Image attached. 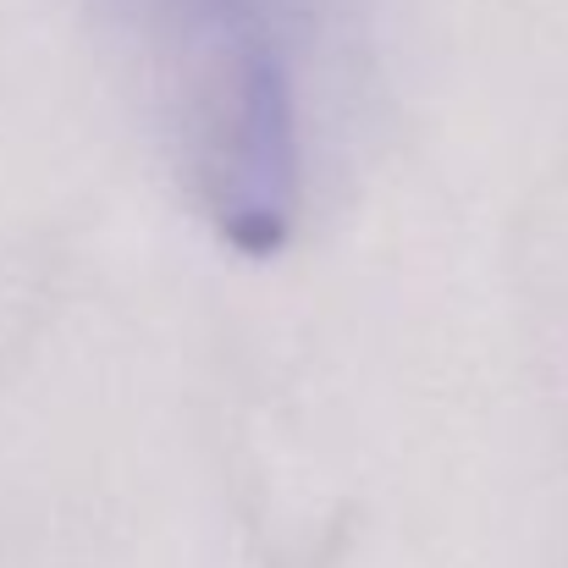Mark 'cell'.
<instances>
[{"mask_svg": "<svg viewBox=\"0 0 568 568\" xmlns=\"http://www.w3.org/2000/svg\"><path fill=\"white\" fill-rule=\"evenodd\" d=\"M122 83L193 210L276 254L298 204L293 78L265 0H100Z\"/></svg>", "mask_w": 568, "mask_h": 568, "instance_id": "6da1fadb", "label": "cell"}]
</instances>
